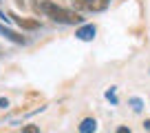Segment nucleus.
I'll return each instance as SVG.
<instances>
[{
  "mask_svg": "<svg viewBox=\"0 0 150 133\" xmlns=\"http://www.w3.org/2000/svg\"><path fill=\"white\" fill-rule=\"evenodd\" d=\"M35 9L42 11L47 18L55 20V22H60V24H82V16L77 14V11L64 9V7L51 2V0H42V2H38Z\"/></svg>",
  "mask_w": 150,
  "mask_h": 133,
  "instance_id": "f257e3e1",
  "label": "nucleus"
},
{
  "mask_svg": "<svg viewBox=\"0 0 150 133\" xmlns=\"http://www.w3.org/2000/svg\"><path fill=\"white\" fill-rule=\"evenodd\" d=\"M71 2H73L77 9H82V11H93V14L108 9V5H110V0H71Z\"/></svg>",
  "mask_w": 150,
  "mask_h": 133,
  "instance_id": "f03ea898",
  "label": "nucleus"
},
{
  "mask_svg": "<svg viewBox=\"0 0 150 133\" xmlns=\"http://www.w3.org/2000/svg\"><path fill=\"white\" fill-rule=\"evenodd\" d=\"M95 33H97L95 24H82V27H77V31H75V38L84 40V42H91V40L95 38Z\"/></svg>",
  "mask_w": 150,
  "mask_h": 133,
  "instance_id": "7ed1b4c3",
  "label": "nucleus"
},
{
  "mask_svg": "<svg viewBox=\"0 0 150 133\" xmlns=\"http://www.w3.org/2000/svg\"><path fill=\"white\" fill-rule=\"evenodd\" d=\"M0 33H2V36H5L7 40H11V42H16V44H24V42H27V40H24L22 36H18V33H16V31H11V29H7L5 24H0Z\"/></svg>",
  "mask_w": 150,
  "mask_h": 133,
  "instance_id": "20e7f679",
  "label": "nucleus"
},
{
  "mask_svg": "<svg viewBox=\"0 0 150 133\" xmlns=\"http://www.w3.org/2000/svg\"><path fill=\"white\" fill-rule=\"evenodd\" d=\"M77 131H80V133H95V131H97V122H95V118H84L80 122V127H77Z\"/></svg>",
  "mask_w": 150,
  "mask_h": 133,
  "instance_id": "39448f33",
  "label": "nucleus"
},
{
  "mask_svg": "<svg viewBox=\"0 0 150 133\" xmlns=\"http://www.w3.org/2000/svg\"><path fill=\"white\" fill-rule=\"evenodd\" d=\"M9 18H13L16 24H20L22 29H38V27H40L38 20H27V18H18V16H9Z\"/></svg>",
  "mask_w": 150,
  "mask_h": 133,
  "instance_id": "423d86ee",
  "label": "nucleus"
},
{
  "mask_svg": "<svg viewBox=\"0 0 150 133\" xmlns=\"http://www.w3.org/2000/svg\"><path fill=\"white\" fill-rule=\"evenodd\" d=\"M130 104H132V109H135V111H141V109H144V102H141L139 98H130Z\"/></svg>",
  "mask_w": 150,
  "mask_h": 133,
  "instance_id": "0eeeda50",
  "label": "nucleus"
},
{
  "mask_svg": "<svg viewBox=\"0 0 150 133\" xmlns=\"http://www.w3.org/2000/svg\"><path fill=\"white\" fill-rule=\"evenodd\" d=\"M22 133H40V127H35V124H27V127H22Z\"/></svg>",
  "mask_w": 150,
  "mask_h": 133,
  "instance_id": "6e6552de",
  "label": "nucleus"
},
{
  "mask_svg": "<svg viewBox=\"0 0 150 133\" xmlns=\"http://www.w3.org/2000/svg\"><path fill=\"white\" fill-rule=\"evenodd\" d=\"M106 98H108V100H110L112 104H117V98H115V87H110V89H108V91H106Z\"/></svg>",
  "mask_w": 150,
  "mask_h": 133,
  "instance_id": "1a4fd4ad",
  "label": "nucleus"
},
{
  "mask_svg": "<svg viewBox=\"0 0 150 133\" xmlns=\"http://www.w3.org/2000/svg\"><path fill=\"white\" fill-rule=\"evenodd\" d=\"M7 107H9V100H7V98H0V109H7Z\"/></svg>",
  "mask_w": 150,
  "mask_h": 133,
  "instance_id": "9d476101",
  "label": "nucleus"
},
{
  "mask_svg": "<svg viewBox=\"0 0 150 133\" xmlns=\"http://www.w3.org/2000/svg\"><path fill=\"white\" fill-rule=\"evenodd\" d=\"M115 133H130V129H128V127H119Z\"/></svg>",
  "mask_w": 150,
  "mask_h": 133,
  "instance_id": "9b49d317",
  "label": "nucleus"
},
{
  "mask_svg": "<svg viewBox=\"0 0 150 133\" xmlns=\"http://www.w3.org/2000/svg\"><path fill=\"white\" fill-rule=\"evenodd\" d=\"M144 129H146V131H150V120H146V122H144Z\"/></svg>",
  "mask_w": 150,
  "mask_h": 133,
  "instance_id": "f8f14e48",
  "label": "nucleus"
}]
</instances>
